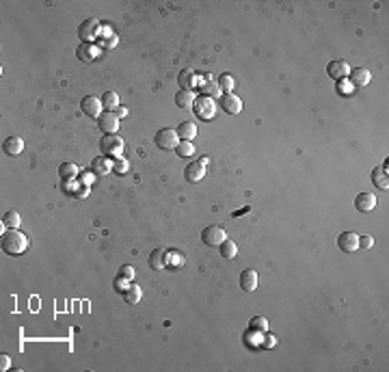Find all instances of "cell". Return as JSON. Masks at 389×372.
<instances>
[{
    "mask_svg": "<svg viewBox=\"0 0 389 372\" xmlns=\"http://www.w3.org/2000/svg\"><path fill=\"white\" fill-rule=\"evenodd\" d=\"M28 249V238L18 230H9L3 234V251L7 255H22Z\"/></svg>",
    "mask_w": 389,
    "mask_h": 372,
    "instance_id": "cell-1",
    "label": "cell"
},
{
    "mask_svg": "<svg viewBox=\"0 0 389 372\" xmlns=\"http://www.w3.org/2000/svg\"><path fill=\"white\" fill-rule=\"evenodd\" d=\"M100 152H102V156L119 158L121 152H124V138L117 134H104L102 141H100Z\"/></svg>",
    "mask_w": 389,
    "mask_h": 372,
    "instance_id": "cell-2",
    "label": "cell"
},
{
    "mask_svg": "<svg viewBox=\"0 0 389 372\" xmlns=\"http://www.w3.org/2000/svg\"><path fill=\"white\" fill-rule=\"evenodd\" d=\"M156 145L160 150H177V145H179V136H177V130H173V128H162V130H158V134H156Z\"/></svg>",
    "mask_w": 389,
    "mask_h": 372,
    "instance_id": "cell-3",
    "label": "cell"
},
{
    "mask_svg": "<svg viewBox=\"0 0 389 372\" xmlns=\"http://www.w3.org/2000/svg\"><path fill=\"white\" fill-rule=\"evenodd\" d=\"M201 240H204V245H208V247H221L227 240V234L221 225H208V228L201 232Z\"/></svg>",
    "mask_w": 389,
    "mask_h": 372,
    "instance_id": "cell-4",
    "label": "cell"
},
{
    "mask_svg": "<svg viewBox=\"0 0 389 372\" xmlns=\"http://www.w3.org/2000/svg\"><path fill=\"white\" fill-rule=\"evenodd\" d=\"M194 115H197L199 119H204V121H210L214 115H216V104H214V100L212 98H206V96H201L194 100Z\"/></svg>",
    "mask_w": 389,
    "mask_h": 372,
    "instance_id": "cell-5",
    "label": "cell"
},
{
    "mask_svg": "<svg viewBox=\"0 0 389 372\" xmlns=\"http://www.w3.org/2000/svg\"><path fill=\"white\" fill-rule=\"evenodd\" d=\"M78 35H80V39L84 43H91L93 39L100 35V22L95 18H89V20H84L80 26H78Z\"/></svg>",
    "mask_w": 389,
    "mask_h": 372,
    "instance_id": "cell-6",
    "label": "cell"
},
{
    "mask_svg": "<svg viewBox=\"0 0 389 372\" xmlns=\"http://www.w3.org/2000/svg\"><path fill=\"white\" fill-rule=\"evenodd\" d=\"M98 128L102 130L104 134H115L119 130V117L115 113H108L106 111V113H102L98 117Z\"/></svg>",
    "mask_w": 389,
    "mask_h": 372,
    "instance_id": "cell-7",
    "label": "cell"
},
{
    "mask_svg": "<svg viewBox=\"0 0 389 372\" xmlns=\"http://www.w3.org/2000/svg\"><path fill=\"white\" fill-rule=\"evenodd\" d=\"M337 247L344 251V253H352L359 249V236L355 232H342L340 238H337Z\"/></svg>",
    "mask_w": 389,
    "mask_h": 372,
    "instance_id": "cell-8",
    "label": "cell"
},
{
    "mask_svg": "<svg viewBox=\"0 0 389 372\" xmlns=\"http://www.w3.org/2000/svg\"><path fill=\"white\" fill-rule=\"evenodd\" d=\"M80 108H82V113L86 115V117H100L104 106H102V100H98V98H93V96H86L80 102Z\"/></svg>",
    "mask_w": 389,
    "mask_h": 372,
    "instance_id": "cell-9",
    "label": "cell"
},
{
    "mask_svg": "<svg viewBox=\"0 0 389 372\" xmlns=\"http://www.w3.org/2000/svg\"><path fill=\"white\" fill-rule=\"evenodd\" d=\"M221 106L227 115H238L242 111V100L238 96H234V93H225V96L221 98Z\"/></svg>",
    "mask_w": 389,
    "mask_h": 372,
    "instance_id": "cell-10",
    "label": "cell"
},
{
    "mask_svg": "<svg viewBox=\"0 0 389 372\" xmlns=\"http://www.w3.org/2000/svg\"><path fill=\"white\" fill-rule=\"evenodd\" d=\"M327 71H329V76L333 80H344L346 76L350 74V65L346 61H331Z\"/></svg>",
    "mask_w": 389,
    "mask_h": 372,
    "instance_id": "cell-11",
    "label": "cell"
},
{
    "mask_svg": "<svg viewBox=\"0 0 389 372\" xmlns=\"http://www.w3.org/2000/svg\"><path fill=\"white\" fill-rule=\"evenodd\" d=\"M355 208L359 212H370V210L376 208V197L372 193H359L355 197Z\"/></svg>",
    "mask_w": 389,
    "mask_h": 372,
    "instance_id": "cell-12",
    "label": "cell"
},
{
    "mask_svg": "<svg viewBox=\"0 0 389 372\" xmlns=\"http://www.w3.org/2000/svg\"><path fill=\"white\" fill-rule=\"evenodd\" d=\"M3 150H5L9 156H18V154H22V152H24V141H22L20 136H16V134H11V136H7V138H5Z\"/></svg>",
    "mask_w": 389,
    "mask_h": 372,
    "instance_id": "cell-13",
    "label": "cell"
},
{
    "mask_svg": "<svg viewBox=\"0 0 389 372\" xmlns=\"http://www.w3.org/2000/svg\"><path fill=\"white\" fill-rule=\"evenodd\" d=\"M184 176H186V180H188L190 184H194V182H199V180H204V176H206V165H201V163L188 165L184 169Z\"/></svg>",
    "mask_w": 389,
    "mask_h": 372,
    "instance_id": "cell-14",
    "label": "cell"
},
{
    "mask_svg": "<svg viewBox=\"0 0 389 372\" xmlns=\"http://www.w3.org/2000/svg\"><path fill=\"white\" fill-rule=\"evenodd\" d=\"M240 288L247 290V292H253L257 288V273L253 268H247V271L240 273Z\"/></svg>",
    "mask_w": 389,
    "mask_h": 372,
    "instance_id": "cell-15",
    "label": "cell"
},
{
    "mask_svg": "<svg viewBox=\"0 0 389 372\" xmlns=\"http://www.w3.org/2000/svg\"><path fill=\"white\" fill-rule=\"evenodd\" d=\"M194 80H197V74H194V69L192 67H186V69H182L177 74V85L182 87L184 91H190L192 87H194Z\"/></svg>",
    "mask_w": 389,
    "mask_h": 372,
    "instance_id": "cell-16",
    "label": "cell"
},
{
    "mask_svg": "<svg viewBox=\"0 0 389 372\" xmlns=\"http://www.w3.org/2000/svg\"><path fill=\"white\" fill-rule=\"evenodd\" d=\"M348 76H350V80H352V85H355V87H365L372 80V74L365 67H355Z\"/></svg>",
    "mask_w": 389,
    "mask_h": 372,
    "instance_id": "cell-17",
    "label": "cell"
},
{
    "mask_svg": "<svg viewBox=\"0 0 389 372\" xmlns=\"http://www.w3.org/2000/svg\"><path fill=\"white\" fill-rule=\"evenodd\" d=\"M91 169H93V173L102 176V173L113 171V163H111V158L108 156H98V158L91 160Z\"/></svg>",
    "mask_w": 389,
    "mask_h": 372,
    "instance_id": "cell-18",
    "label": "cell"
},
{
    "mask_svg": "<svg viewBox=\"0 0 389 372\" xmlns=\"http://www.w3.org/2000/svg\"><path fill=\"white\" fill-rule=\"evenodd\" d=\"M194 100H197V98H194V93L192 91H177L175 93V104L179 106V108H184V111H188V108H192L194 106Z\"/></svg>",
    "mask_w": 389,
    "mask_h": 372,
    "instance_id": "cell-19",
    "label": "cell"
},
{
    "mask_svg": "<svg viewBox=\"0 0 389 372\" xmlns=\"http://www.w3.org/2000/svg\"><path fill=\"white\" fill-rule=\"evenodd\" d=\"M199 89H201V96H206V98H212L216 100L221 96V87L219 83H214V80H206V83H199Z\"/></svg>",
    "mask_w": 389,
    "mask_h": 372,
    "instance_id": "cell-20",
    "label": "cell"
},
{
    "mask_svg": "<svg viewBox=\"0 0 389 372\" xmlns=\"http://www.w3.org/2000/svg\"><path fill=\"white\" fill-rule=\"evenodd\" d=\"M177 136H179V141H192V138L197 136V126L190 123V121L179 123V126H177Z\"/></svg>",
    "mask_w": 389,
    "mask_h": 372,
    "instance_id": "cell-21",
    "label": "cell"
},
{
    "mask_svg": "<svg viewBox=\"0 0 389 372\" xmlns=\"http://www.w3.org/2000/svg\"><path fill=\"white\" fill-rule=\"evenodd\" d=\"M149 266L154 268V271H160V268H164V266H167V253H164L162 249L151 251V255H149Z\"/></svg>",
    "mask_w": 389,
    "mask_h": 372,
    "instance_id": "cell-22",
    "label": "cell"
},
{
    "mask_svg": "<svg viewBox=\"0 0 389 372\" xmlns=\"http://www.w3.org/2000/svg\"><path fill=\"white\" fill-rule=\"evenodd\" d=\"M102 106L106 108L108 113L117 111V108H119V96L115 91H106L104 96H102Z\"/></svg>",
    "mask_w": 389,
    "mask_h": 372,
    "instance_id": "cell-23",
    "label": "cell"
},
{
    "mask_svg": "<svg viewBox=\"0 0 389 372\" xmlns=\"http://www.w3.org/2000/svg\"><path fill=\"white\" fill-rule=\"evenodd\" d=\"M78 59L80 61H93V59H98V50L95 46H91V43H82L80 48H78Z\"/></svg>",
    "mask_w": 389,
    "mask_h": 372,
    "instance_id": "cell-24",
    "label": "cell"
},
{
    "mask_svg": "<svg viewBox=\"0 0 389 372\" xmlns=\"http://www.w3.org/2000/svg\"><path fill=\"white\" fill-rule=\"evenodd\" d=\"M372 182H374V186H378V188H389V180H387V173L385 169H380V167H376V169L372 171Z\"/></svg>",
    "mask_w": 389,
    "mask_h": 372,
    "instance_id": "cell-25",
    "label": "cell"
},
{
    "mask_svg": "<svg viewBox=\"0 0 389 372\" xmlns=\"http://www.w3.org/2000/svg\"><path fill=\"white\" fill-rule=\"evenodd\" d=\"M20 223H22V216H20V212H16V210H9V212L3 214V225H7L9 230H18Z\"/></svg>",
    "mask_w": 389,
    "mask_h": 372,
    "instance_id": "cell-26",
    "label": "cell"
},
{
    "mask_svg": "<svg viewBox=\"0 0 389 372\" xmlns=\"http://www.w3.org/2000/svg\"><path fill=\"white\" fill-rule=\"evenodd\" d=\"M59 173H61V178H63V180H74L78 173H80V169H78L74 163H63V165H61V169H59Z\"/></svg>",
    "mask_w": 389,
    "mask_h": 372,
    "instance_id": "cell-27",
    "label": "cell"
},
{
    "mask_svg": "<svg viewBox=\"0 0 389 372\" xmlns=\"http://www.w3.org/2000/svg\"><path fill=\"white\" fill-rule=\"evenodd\" d=\"M236 253H238V245L234 243V240H225V243L221 245V255L223 258H227V260H232V258H236Z\"/></svg>",
    "mask_w": 389,
    "mask_h": 372,
    "instance_id": "cell-28",
    "label": "cell"
},
{
    "mask_svg": "<svg viewBox=\"0 0 389 372\" xmlns=\"http://www.w3.org/2000/svg\"><path fill=\"white\" fill-rule=\"evenodd\" d=\"M141 296H143V290L139 286H130L126 290V303H130V305H136L141 301Z\"/></svg>",
    "mask_w": 389,
    "mask_h": 372,
    "instance_id": "cell-29",
    "label": "cell"
},
{
    "mask_svg": "<svg viewBox=\"0 0 389 372\" xmlns=\"http://www.w3.org/2000/svg\"><path fill=\"white\" fill-rule=\"evenodd\" d=\"M234 85H236V80H234L232 74H223V76L219 78V87H221V91H223V93H232Z\"/></svg>",
    "mask_w": 389,
    "mask_h": 372,
    "instance_id": "cell-30",
    "label": "cell"
},
{
    "mask_svg": "<svg viewBox=\"0 0 389 372\" xmlns=\"http://www.w3.org/2000/svg\"><path fill=\"white\" fill-rule=\"evenodd\" d=\"M194 145H192V141H179V145H177V154L182 156V158H188V156H194Z\"/></svg>",
    "mask_w": 389,
    "mask_h": 372,
    "instance_id": "cell-31",
    "label": "cell"
},
{
    "mask_svg": "<svg viewBox=\"0 0 389 372\" xmlns=\"http://www.w3.org/2000/svg\"><path fill=\"white\" fill-rule=\"evenodd\" d=\"M251 329L257 331V333H266V331H268V320H266L264 316L251 318Z\"/></svg>",
    "mask_w": 389,
    "mask_h": 372,
    "instance_id": "cell-32",
    "label": "cell"
},
{
    "mask_svg": "<svg viewBox=\"0 0 389 372\" xmlns=\"http://www.w3.org/2000/svg\"><path fill=\"white\" fill-rule=\"evenodd\" d=\"M167 262L171 266H182L184 264V255L179 253V251H169L167 253Z\"/></svg>",
    "mask_w": 389,
    "mask_h": 372,
    "instance_id": "cell-33",
    "label": "cell"
},
{
    "mask_svg": "<svg viewBox=\"0 0 389 372\" xmlns=\"http://www.w3.org/2000/svg\"><path fill=\"white\" fill-rule=\"evenodd\" d=\"M113 171L119 173V176H126V173L130 171V163H128V160H124V158H119L117 163L113 165Z\"/></svg>",
    "mask_w": 389,
    "mask_h": 372,
    "instance_id": "cell-34",
    "label": "cell"
},
{
    "mask_svg": "<svg viewBox=\"0 0 389 372\" xmlns=\"http://www.w3.org/2000/svg\"><path fill=\"white\" fill-rule=\"evenodd\" d=\"M115 288H117V292H124L126 294V290L130 288V279H126L124 275H119L117 279H115Z\"/></svg>",
    "mask_w": 389,
    "mask_h": 372,
    "instance_id": "cell-35",
    "label": "cell"
},
{
    "mask_svg": "<svg viewBox=\"0 0 389 372\" xmlns=\"http://www.w3.org/2000/svg\"><path fill=\"white\" fill-rule=\"evenodd\" d=\"M119 275H124L126 279H134V266H130V264H124L119 268Z\"/></svg>",
    "mask_w": 389,
    "mask_h": 372,
    "instance_id": "cell-36",
    "label": "cell"
},
{
    "mask_svg": "<svg viewBox=\"0 0 389 372\" xmlns=\"http://www.w3.org/2000/svg\"><path fill=\"white\" fill-rule=\"evenodd\" d=\"M372 245H374L372 236H359V247H361V249H370Z\"/></svg>",
    "mask_w": 389,
    "mask_h": 372,
    "instance_id": "cell-37",
    "label": "cell"
},
{
    "mask_svg": "<svg viewBox=\"0 0 389 372\" xmlns=\"http://www.w3.org/2000/svg\"><path fill=\"white\" fill-rule=\"evenodd\" d=\"M277 346V338L272 333H266V338H264V348H275Z\"/></svg>",
    "mask_w": 389,
    "mask_h": 372,
    "instance_id": "cell-38",
    "label": "cell"
},
{
    "mask_svg": "<svg viewBox=\"0 0 389 372\" xmlns=\"http://www.w3.org/2000/svg\"><path fill=\"white\" fill-rule=\"evenodd\" d=\"M11 368V357L9 355H0V370H9Z\"/></svg>",
    "mask_w": 389,
    "mask_h": 372,
    "instance_id": "cell-39",
    "label": "cell"
},
{
    "mask_svg": "<svg viewBox=\"0 0 389 372\" xmlns=\"http://www.w3.org/2000/svg\"><path fill=\"white\" fill-rule=\"evenodd\" d=\"M115 115H117V117L121 119V117H128V108H124V106H119L117 111H115Z\"/></svg>",
    "mask_w": 389,
    "mask_h": 372,
    "instance_id": "cell-40",
    "label": "cell"
},
{
    "mask_svg": "<svg viewBox=\"0 0 389 372\" xmlns=\"http://www.w3.org/2000/svg\"><path fill=\"white\" fill-rule=\"evenodd\" d=\"M82 182H84V186H89L91 182H93V173H84V176H82Z\"/></svg>",
    "mask_w": 389,
    "mask_h": 372,
    "instance_id": "cell-41",
    "label": "cell"
}]
</instances>
